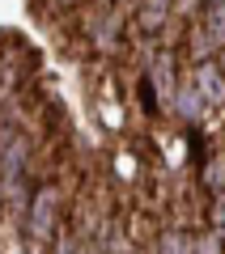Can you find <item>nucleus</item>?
Returning <instances> with one entry per match:
<instances>
[]
</instances>
